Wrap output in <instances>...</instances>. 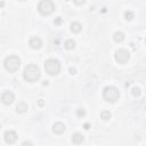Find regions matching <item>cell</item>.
Listing matches in <instances>:
<instances>
[{
  "instance_id": "1",
  "label": "cell",
  "mask_w": 146,
  "mask_h": 146,
  "mask_svg": "<svg viewBox=\"0 0 146 146\" xmlns=\"http://www.w3.org/2000/svg\"><path fill=\"white\" fill-rule=\"evenodd\" d=\"M40 70L36 65L34 64H30V65H26L23 70V78L25 81L27 82H34L36 80L40 79Z\"/></svg>"
},
{
  "instance_id": "2",
  "label": "cell",
  "mask_w": 146,
  "mask_h": 146,
  "mask_svg": "<svg viewBox=\"0 0 146 146\" xmlns=\"http://www.w3.org/2000/svg\"><path fill=\"white\" fill-rule=\"evenodd\" d=\"M103 98L106 102L114 103V102H116L120 98V91H119L117 88L112 87V86L105 87L104 90H103Z\"/></svg>"
},
{
  "instance_id": "3",
  "label": "cell",
  "mask_w": 146,
  "mask_h": 146,
  "mask_svg": "<svg viewBox=\"0 0 146 146\" xmlns=\"http://www.w3.org/2000/svg\"><path fill=\"white\" fill-rule=\"evenodd\" d=\"M44 70L49 75H57L60 71V63L56 58H49L44 62Z\"/></svg>"
},
{
  "instance_id": "4",
  "label": "cell",
  "mask_w": 146,
  "mask_h": 146,
  "mask_svg": "<svg viewBox=\"0 0 146 146\" xmlns=\"http://www.w3.org/2000/svg\"><path fill=\"white\" fill-rule=\"evenodd\" d=\"M55 9H56V6L51 0H42L38 5L39 13L41 15H44V16H48V15L52 14L55 11Z\"/></svg>"
},
{
  "instance_id": "5",
  "label": "cell",
  "mask_w": 146,
  "mask_h": 146,
  "mask_svg": "<svg viewBox=\"0 0 146 146\" xmlns=\"http://www.w3.org/2000/svg\"><path fill=\"white\" fill-rule=\"evenodd\" d=\"M3 65H5V67H6L7 71H9V72H16L19 68L21 59L17 56H15V55H10V56L6 57V59L3 62Z\"/></svg>"
},
{
  "instance_id": "6",
  "label": "cell",
  "mask_w": 146,
  "mask_h": 146,
  "mask_svg": "<svg viewBox=\"0 0 146 146\" xmlns=\"http://www.w3.org/2000/svg\"><path fill=\"white\" fill-rule=\"evenodd\" d=\"M114 58H115V60H116L119 64H125V63L129 60V58H130V52H129L127 49L121 48V49H119V50L115 51Z\"/></svg>"
},
{
  "instance_id": "7",
  "label": "cell",
  "mask_w": 146,
  "mask_h": 146,
  "mask_svg": "<svg viewBox=\"0 0 146 146\" xmlns=\"http://www.w3.org/2000/svg\"><path fill=\"white\" fill-rule=\"evenodd\" d=\"M3 138L7 144H14L17 140V133L14 130H7V131H5Z\"/></svg>"
},
{
  "instance_id": "8",
  "label": "cell",
  "mask_w": 146,
  "mask_h": 146,
  "mask_svg": "<svg viewBox=\"0 0 146 146\" xmlns=\"http://www.w3.org/2000/svg\"><path fill=\"white\" fill-rule=\"evenodd\" d=\"M14 100H15V95H14L11 91H5V92L1 95V102H2L5 105H10Z\"/></svg>"
},
{
  "instance_id": "9",
  "label": "cell",
  "mask_w": 146,
  "mask_h": 146,
  "mask_svg": "<svg viewBox=\"0 0 146 146\" xmlns=\"http://www.w3.org/2000/svg\"><path fill=\"white\" fill-rule=\"evenodd\" d=\"M29 44L32 49H40L42 46V40L39 36H32L29 40Z\"/></svg>"
},
{
  "instance_id": "10",
  "label": "cell",
  "mask_w": 146,
  "mask_h": 146,
  "mask_svg": "<svg viewBox=\"0 0 146 146\" xmlns=\"http://www.w3.org/2000/svg\"><path fill=\"white\" fill-rule=\"evenodd\" d=\"M65 124L62 123V122H56L54 125H52V131L57 135H62L64 131H65Z\"/></svg>"
},
{
  "instance_id": "11",
  "label": "cell",
  "mask_w": 146,
  "mask_h": 146,
  "mask_svg": "<svg viewBox=\"0 0 146 146\" xmlns=\"http://www.w3.org/2000/svg\"><path fill=\"white\" fill-rule=\"evenodd\" d=\"M83 141H84V137H83L82 133H80V132H75V133L72 135V143H73V144H75V145H80V144H82Z\"/></svg>"
},
{
  "instance_id": "12",
  "label": "cell",
  "mask_w": 146,
  "mask_h": 146,
  "mask_svg": "<svg viewBox=\"0 0 146 146\" xmlns=\"http://www.w3.org/2000/svg\"><path fill=\"white\" fill-rule=\"evenodd\" d=\"M113 40H114L115 42L120 43V42H122V41L124 40V34H123L122 32H120V31H116V32H114V34H113Z\"/></svg>"
},
{
  "instance_id": "13",
  "label": "cell",
  "mask_w": 146,
  "mask_h": 146,
  "mask_svg": "<svg viewBox=\"0 0 146 146\" xmlns=\"http://www.w3.org/2000/svg\"><path fill=\"white\" fill-rule=\"evenodd\" d=\"M81 30H82V25L79 22H73L71 24V31L73 33H79V32H81Z\"/></svg>"
},
{
  "instance_id": "14",
  "label": "cell",
  "mask_w": 146,
  "mask_h": 146,
  "mask_svg": "<svg viewBox=\"0 0 146 146\" xmlns=\"http://www.w3.org/2000/svg\"><path fill=\"white\" fill-rule=\"evenodd\" d=\"M64 47H65V49H67V50H72V49L75 48V41H74L73 39H68V40H66V41L64 42Z\"/></svg>"
},
{
  "instance_id": "15",
  "label": "cell",
  "mask_w": 146,
  "mask_h": 146,
  "mask_svg": "<svg viewBox=\"0 0 146 146\" xmlns=\"http://www.w3.org/2000/svg\"><path fill=\"white\" fill-rule=\"evenodd\" d=\"M27 104L26 103H24V102H22V103H19L17 106H16V111L18 112V113H25L26 111H27Z\"/></svg>"
},
{
  "instance_id": "16",
  "label": "cell",
  "mask_w": 146,
  "mask_h": 146,
  "mask_svg": "<svg viewBox=\"0 0 146 146\" xmlns=\"http://www.w3.org/2000/svg\"><path fill=\"white\" fill-rule=\"evenodd\" d=\"M100 117H102L103 120H110V119H111V112H110V111H106V110L102 111V112H100Z\"/></svg>"
},
{
  "instance_id": "17",
  "label": "cell",
  "mask_w": 146,
  "mask_h": 146,
  "mask_svg": "<svg viewBox=\"0 0 146 146\" xmlns=\"http://www.w3.org/2000/svg\"><path fill=\"white\" fill-rule=\"evenodd\" d=\"M133 13L132 11H130V10H127V11H124V18L127 19V21H130V19H132L133 18Z\"/></svg>"
},
{
  "instance_id": "18",
  "label": "cell",
  "mask_w": 146,
  "mask_h": 146,
  "mask_svg": "<svg viewBox=\"0 0 146 146\" xmlns=\"http://www.w3.org/2000/svg\"><path fill=\"white\" fill-rule=\"evenodd\" d=\"M84 115H86V111H84V108H78V110H76V116L82 117V116H84Z\"/></svg>"
},
{
  "instance_id": "19",
  "label": "cell",
  "mask_w": 146,
  "mask_h": 146,
  "mask_svg": "<svg viewBox=\"0 0 146 146\" xmlns=\"http://www.w3.org/2000/svg\"><path fill=\"white\" fill-rule=\"evenodd\" d=\"M132 95H133V96H139V95H140V89H139L138 87L132 88Z\"/></svg>"
},
{
  "instance_id": "20",
  "label": "cell",
  "mask_w": 146,
  "mask_h": 146,
  "mask_svg": "<svg viewBox=\"0 0 146 146\" xmlns=\"http://www.w3.org/2000/svg\"><path fill=\"white\" fill-rule=\"evenodd\" d=\"M21 146H33V144L30 141V140H25V141H23L22 143V145Z\"/></svg>"
},
{
  "instance_id": "21",
  "label": "cell",
  "mask_w": 146,
  "mask_h": 146,
  "mask_svg": "<svg viewBox=\"0 0 146 146\" xmlns=\"http://www.w3.org/2000/svg\"><path fill=\"white\" fill-rule=\"evenodd\" d=\"M62 23V17H57L55 21H54V24H56V25H59Z\"/></svg>"
},
{
  "instance_id": "22",
  "label": "cell",
  "mask_w": 146,
  "mask_h": 146,
  "mask_svg": "<svg viewBox=\"0 0 146 146\" xmlns=\"http://www.w3.org/2000/svg\"><path fill=\"white\" fill-rule=\"evenodd\" d=\"M70 72H71V74H74V73H75V68H72V67H70Z\"/></svg>"
},
{
  "instance_id": "23",
  "label": "cell",
  "mask_w": 146,
  "mask_h": 146,
  "mask_svg": "<svg viewBox=\"0 0 146 146\" xmlns=\"http://www.w3.org/2000/svg\"><path fill=\"white\" fill-rule=\"evenodd\" d=\"M38 104H39V106H42V105H43V100H42V99H39Z\"/></svg>"
},
{
  "instance_id": "24",
  "label": "cell",
  "mask_w": 146,
  "mask_h": 146,
  "mask_svg": "<svg viewBox=\"0 0 146 146\" xmlns=\"http://www.w3.org/2000/svg\"><path fill=\"white\" fill-rule=\"evenodd\" d=\"M89 127H90V124H89V123H86V124H84V129H87V130H88V129H89Z\"/></svg>"
},
{
  "instance_id": "25",
  "label": "cell",
  "mask_w": 146,
  "mask_h": 146,
  "mask_svg": "<svg viewBox=\"0 0 146 146\" xmlns=\"http://www.w3.org/2000/svg\"><path fill=\"white\" fill-rule=\"evenodd\" d=\"M3 5H5V3H3V2H0V6H1V7H2V6H3Z\"/></svg>"
}]
</instances>
